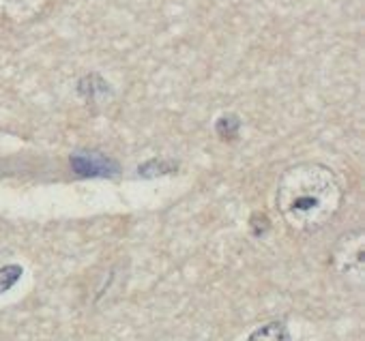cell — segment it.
Wrapping results in <instances>:
<instances>
[{
	"label": "cell",
	"mask_w": 365,
	"mask_h": 341,
	"mask_svg": "<svg viewBox=\"0 0 365 341\" xmlns=\"http://www.w3.org/2000/svg\"><path fill=\"white\" fill-rule=\"evenodd\" d=\"M341 185L322 163H297L277 181L275 206L297 232H316L327 226L341 206Z\"/></svg>",
	"instance_id": "1"
},
{
	"label": "cell",
	"mask_w": 365,
	"mask_h": 341,
	"mask_svg": "<svg viewBox=\"0 0 365 341\" xmlns=\"http://www.w3.org/2000/svg\"><path fill=\"white\" fill-rule=\"evenodd\" d=\"M69 163H71L73 174L80 179H114L120 172L118 163L112 157L97 152V150L73 152Z\"/></svg>",
	"instance_id": "2"
},
{
	"label": "cell",
	"mask_w": 365,
	"mask_h": 341,
	"mask_svg": "<svg viewBox=\"0 0 365 341\" xmlns=\"http://www.w3.org/2000/svg\"><path fill=\"white\" fill-rule=\"evenodd\" d=\"M335 264L346 275H361L363 268V236L361 230H352L335 245Z\"/></svg>",
	"instance_id": "3"
},
{
	"label": "cell",
	"mask_w": 365,
	"mask_h": 341,
	"mask_svg": "<svg viewBox=\"0 0 365 341\" xmlns=\"http://www.w3.org/2000/svg\"><path fill=\"white\" fill-rule=\"evenodd\" d=\"M46 0H0V14L11 20H29L41 11Z\"/></svg>",
	"instance_id": "4"
},
{
	"label": "cell",
	"mask_w": 365,
	"mask_h": 341,
	"mask_svg": "<svg viewBox=\"0 0 365 341\" xmlns=\"http://www.w3.org/2000/svg\"><path fill=\"white\" fill-rule=\"evenodd\" d=\"M78 95L86 101H103L112 95L110 84L99 73H88L78 82Z\"/></svg>",
	"instance_id": "5"
},
{
	"label": "cell",
	"mask_w": 365,
	"mask_h": 341,
	"mask_svg": "<svg viewBox=\"0 0 365 341\" xmlns=\"http://www.w3.org/2000/svg\"><path fill=\"white\" fill-rule=\"evenodd\" d=\"M247 341H292V335L288 330V326L279 320H273V322H267L262 326H258L250 337Z\"/></svg>",
	"instance_id": "6"
},
{
	"label": "cell",
	"mask_w": 365,
	"mask_h": 341,
	"mask_svg": "<svg viewBox=\"0 0 365 341\" xmlns=\"http://www.w3.org/2000/svg\"><path fill=\"white\" fill-rule=\"evenodd\" d=\"M239 131H241V118L237 114H224L215 122V133L222 140H226V142L237 140L239 137Z\"/></svg>",
	"instance_id": "7"
},
{
	"label": "cell",
	"mask_w": 365,
	"mask_h": 341,
	"mask_svg": "<svg viewBox=\"0 0 365 341\" xmlns=\"http://www.w3.org/2000/svg\"><path fill=\"white\" fill-rule=\"evenodd\" d=\"M176 169V161H157V159H153V161H146V163H142L140 167H138V174L140 177H144V179H155V177H163V174H170V172H174Z\"/></svg>",
	"instance_id": "8"
},
{
	"label": "cell",
	"mask_w": 365,
	"mask_h": 341,
	"mask_svg": "<svg viewBox=\"0 0 365 341\" xmlns=\"http://www.w3.org/2000/svg\"><path fill=\"white\" fill-rule=\"evenodd\" d=\"M20 277H22V268L18 264H9L5 268H0V292L9 290Z\"/></svg>",
	"instance_id": "9"
}]
</instances>
